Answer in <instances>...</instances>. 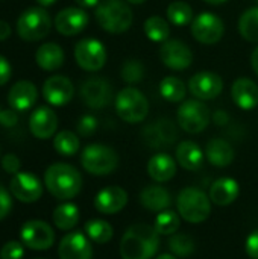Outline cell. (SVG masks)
<instances>
[{
	"instance_id": "cell-17",
	"label": "cell",
	"mask_w": 258,
	"mask_h": 259,
	"mask_svg": "<svg viewBox=\"0 0 258 259\" xmlns=\"http://www.w3.org/2000/svg\"><path fill=\"white\" fill-rule=\"evenodd\" d=\"M88 24V14L82 8H65L55 17V27L61 35L73 36L81 33Z\"/></svg>"
},
{
	"instance_id": "cell-3",
	"label": "cell",
	"mask_w": 258,
	"mask_h": 259,
	"mask_svg": "<svg viewBox=\"0 0 258 259\" xmlns=\"http://www.w3.org/2000/svg\"><path fill=\"white\" fill-rule=\"evenodd\" d=\"M96 20L103 30L123 33L131 27L134 14L126 0H102L96 6Z\"/></svg>"
},
{
	"instance_id": "cell-37",
	"label": "cell",
	"mask_w": 258,
	"mask_h": 259,
	"mask_svg": "<svg viewBox=\"0 0 258 259\" xmlns=\"http://www.w3.org/2000/svg\"><path fill=\"white\" fill-rule=\"evenodd\" d=\"M53 147L62 156H73L79 150V138L70 131H62L56 134L53 140Z\"/></svg>"
},
{
	"instance_id": "cell-34",
	"label": "cell",
	"mask_w": 258,
	"mask_h": 259,
	"mask_svg": "<svg viewBox=\"0 0 258 259\" xmlns=\"http://www.w3.org/2000/svg\"><path fill=\"white\" fill-rule=\"evenodd\" d=\"M239 32L246 41L258 42V6L249 8L242 14L239 20Z\"/></svg>"
},
{
	"instance_id": "cell-42",
	"label": "cell",
	"mask_w": 258,
	"mask_h": 259,
	"mask_svg": "<svg viewBox=\"0 0 258 259\" xmlns=\"http://www.w3.org/2000/svg\"><path fill=\"white\" fill-rule=\"evenodd\" d=\"M2 167L6 173H11V175H17L20 171V167H21V162L20 159L12 155V153H8L2 158Z\"/></svg>"
},
{
	"instance_id": "cell-57",
	"label": "cell",
	"mask_w": 258,
	"mask_h": 259,
	"mask_svg": "<svg viewBox=\"0 0 258 259\" xmlns=\"http://www.w3.org/2000/svg\"><path fill=\"white\" fill-rule=\"evenodd\" d=\"M38 259H41V258H38Z\"/></svg>"
},
{
	"instance_id": "cell-44",
	"label": "cell",
	"mask_w": 258,
	"mask_h": 259,
	"mask_svg": "<svg viewBox=\"0 0 258 259\" xmlns=\"http://www.w3.org/2000/svg\"><path fill=\"white\" fill-rule=\"evenodd\" d=\"M245 249H246V253L249 258L258 259V229L248 237Z\"/></svg>"
},
{
	"instance_id": "cell-30",
	"label": "cell",
	"mask_w": 258,
	"mask_h": 259,
	"mask_svg": "<svg viewBox=\"0 0 258 259\" xmlns=\"http://www.w3.org/2000/svg\"><path fill=\"white\" fill-rule=\"evenodd\" d=\"M79 222V209L73 203H62L53 211V225L61 231L73 229Z\"/></svg>"
},
{
	"instance_id": "cell-54",
	"label": "cell",
	"mask_w": 258,
	"mask_h": 259,
	"mask_svg": "<svg viewBox=\"0 0 258 259\" xmlns=\"http://www.w3.org/2000/svg\"><path fill=\"white\" fill-rule=\"evenodd\" d=\"M128 3H132V5H141V3H144L146 0H126Z\"/></svg>"
},
{
	"instance_id": "cell-51",
	"label": "cell",
	"mask_w": 258,
	"mask_h": 259,
	"mask_svg": "<svg viewBox=\"0 0 258 259\" xmlns=\"http://www.w3.org/2000/svg\"><path fill=\"white\" fill-rule=\"evenodd\" d=\"M55 2H56V0H36V3H38L40 6H43V8H44V6H52Z\"/></svg>"
},
{
	"instance_id": "cell-52",
	"label": "cell",
	"mask_w": 258,
	"mask_h": 259,
	"mask_svg": "<svg viewBox=\"0 0 258 259\" xmlns=\"http://www.w3.org/2000/svg\"><path fill=\"white\" fill-rule=\"evenodd\" d=\"M205 3H208V5H213V6H217V5H222V3H225V2H228V0H204Z\"/></svg>"
},
{
	"instance_id": "cell-47",
	"label": "cell",
	"mask_w": 258,
	"mask_h": 259,
	"mask_svg": "<svg viewBox=\"0 0 258 259\" xmlns=\"http://www.w3.org/2000/svg\"><path fill=\"white\" fill-rule=\"evenodd\" d=\"M9 36H11V26L6 21L0 20V41H5Z\"/></svg>"
},
{
	"instance_id": "cell-21",
	"label": "cell",
	"mask_w": 258,
	"mask_h": 259,
	"mask_svg": "<svg viewBox=\"0 0 258 259\" xmlns=\"http://www.w3.org/2000/svg\"><path fill=\"white\" fill-rule=\"evenodd\" d=\"M128 203V193L120 187H106L94 197V208L102 214H117Z\"/></svg>"
},
{
	"instance_id": "cell-22",
	"label": "cell",
	"mask_w": 258,
	"mask_h": 259,
	"mask_svg": "<svg viewBox=\"0 0 258 259\" xmlns=\"http://www.w3.org/2000/svg\"><path fill=\"white\" fill-rule=\"evenodd\" d=\"M233 102L245 111H251L258 105V85L249 77H239L231 87Z\"/></svg>"
},
{
	"instance_id": "cell-31",
	"label": "cell",
	"mask_w": 258,
	"mask_h": 259,
	"mask_svg": "<svg viewBox=\"0 0 258 259\" xmlns=\"http://www.w3.org/2000/svg\"><path fill=\"white\" fill-rule=\"evenodd\" d=\"M143 30H144L146 36L154 42H164L170 36L169 21H166L164 18H161L158 15L149 17L143 24Z\"/></svg>"
},
{
	"instance_id": "cell-25",
	"label": "cell",
	"mask_w": 258,
	"mask_h": 259,
	"mask_svg": "<svg viewBox=\"0 0 258 259\" xmlns=\"http://www.w3.org/2000/svg\"><path fill=\"white\" fill-rule=\"evenodd\" d=\"M176 173V164L167 153H157L148 162V175L155 182H167Z\"/></svg>"
},
{
	"instance_id": "cell-33",
	"label": "cell",
	"mask_w": 258,
	"mask_h": 259,
	"mask_svg": "<svg viewBox=\"0 0 258 259\" xmlns=\"http://www.w3.org/2000/svg\"><path fill=\"white\" fill-rule=\"evenodd\" d=\"M167 20H169V23H172L178 27L192 24L193 9L187 2H182V0L172 2L167 6Z\"/></svg>"
},
{
	"instance_id": "cell-36",
	"label": "cell",
	"mask_w": 258,
	"mask_h": 259,
	"mask_svg": "<svg viewBox=\"0 0 258 259\" xmlns=\"http://www.w3.org/2000/svg\"><path fill=\"white\" fill-rule=\"evenodd\" d=\"M179 217L181 215H178L176 212H173L170 209L161 211L155 217L154 228L157 229V232L160 235H173L179 229V225H181V219Z\"/></svg>"
},
{
	"instance_id": "cell-40",
	"label": "cell",
	"mask_w": 258,
	"mask_h": 259,
	"mask_svg": "<svg viewBox=\"0 0 258 259\" xmlns=\"http://www.w3.org/2000/svg\"><path fill=\"white\" fill-rule=\"evenodd\" d=\"M24 244L18 241L6 243L0 250V259H21L24 255Z\"/></svg>"
},
{
	"instance_id": "cell-19",
	"label": "cell",
	"mask_w": 258,
	"mask_h": 259,
	"mask_svg": "<svg viewBox=\"0 0 258 259\" xmlns=\"http://www.w3.org/2000/svg\"><path fill=\"white\" fill-rule=\"evenodd\" d=\"M59 259H93L90 240L81 232L67 234L58 247Z\"/></svg>"
},
{
	"instance_id": "cell-38",
	"label": "cell",
	"mask_w": 258,
	"mask_h": 259,
	"mask_svg": "<svg viewBox=\"0 0 258 259\" xmlns=\"http://www.w3.org/2000/svg\"><path fill=\"white\" fill-rule=\"evenodd\" d=\"M169 249L176 256H190L195 252V241L187 234H173L169 240Z\"/></svg>"
},
{
	"instance_id": "cell-9",
	"label": "cell",
	"mask_w": 258,
	"mask_h": 259,
	"mask_svg": "<svg viewBox=\"0 0 258 259\" xmlns=\"http://www.w3.org/2000/svg\"><path fill=\"white\" fill-rule=\"evenodd\" d=\"M75 59L85 71H99L106 62L105 46L94 38H84L75 46Z\"/></svg>"
},
{
	"instance_id": "cell-7",
	"label": "cell",
	"mask_w": 258,
	"mask_h": 259,
	"mask_svg": "<svg viewBox=\"0 0 258 259\" xmlns=\"http://www.w3.org/2000/svg\"><path fill=\"white\" fill-rule=\"evenodd\" d=\"M52 27L50 15L43 8H29L17 20V32L24 41H40L49 35Z\"/></svg>"
},
{
	"instance_id": "cell-46",
	"label": "cell",
	"mask_w": 258,
	"mask_h": 259,
	"mask_svg": "<svg viewBox=\"0 0 258 259\" xmlns=\"http://www.w3.org/2000/svg\"><path fill=\"white\" fill-rule=\"evenodd\" d=\"M11 79V64L6 58L0 55V87L5 85Z\"/></svg>"
},
{
	"instance_id": "cell-26",
	"label": "cell",
	"mask_w": 258,
	"mask_h": 259,
	"mask_svg": "<svg viewBox=\"0 0 258 259\" xmlns=\"http://www.w3.org/2000/svg\"><path fill=\"white\" fill-rule=\"evenodd\" d=\"M140 203L152 212H161L172 205V197L166 188L160 185H149L140 193Z\"/></svg>"
},
{
	"instance_id": "cell-29",
	"label": "cell",
	"mask_w": 258,
	"mask_h": 259,
	"mask_svg": "<svg viewBox=\"0 0 258 259\" xmlns=\"http://www.w3.org/2000/svg\"><path fill=\"white\" fill-rule=\"evenodd\" d=\"M35 61L40 68L46 71H55L64 64V52L55 42H46L38 47L35 53Z\"/></svg>"
},
{
	"instance_id": "cell-45",
	"label": "cell",
	"mask_w": 258,
	"mask_h": 259,
	"mask_svg": "<svg viewBox=\"0 0 258 259\" xmlns=\"http://www.w3.org/2000/svg\"><path fill=\"white\" fill-rule=\"evenodd\" d=\"M17 121H18V117H17L15 111H12V108H11V109L2 111V114H0V124H2V126H5V127H12V126L17 124Z\"/></svg>"
},
{
	"instance_id": "cell-50",
	"label": "cell",
	"mask_w": 258,
	"mask_h": 259,
	"mask_svg": "<svg viewBox=\"0 0 258 259\" xmlns=\"http://www.w3.org/2000/svg\"><path fill=\"white\" fill-rule=\"evenodd\" d=\"M251 65H252L254 73L258 76V46L257 49H254V52L251 55Z\"/></svg>"
},
{
	"instance_id": "cell-24",
	"label": "cell",
	"mask_w": 258,
	"mask_h": 259,
	"mask_svg": "<svg viewBox=\"0 0 258 259\" xmlns=\"http://www.w3.org/2000/svg\"><path fill=\"white\" fill-rule=\"evenodd\" d=\"M239 193L240 187L237 181L231 178H220L210 188V200L219 206H227L239 197Z\"/></svg>"
},
{
	"instance_id": "cell-12",
	"label": "cell",
	"mask_w": 258,
	"mask_h": 259,
	"mask_svg": "<svg viewBox=\"0 0 258 259\" xmlns=\"http://www.w3.org/2000/svg\"><path fill=\"white\" fill-rule=\"evenodd\" d=\"M81 97L91 109H102L113 100V88L103 77H90L81 87Z\"/></svg>"
},
{
	"instance_id": "cell-56",
	"label": "cell",
	"mask_w": 258,
	"mask_h": 259,
	"mask_svg": "<svg viewBox=\"0 0 258 259\" xmlns=\"http://www.w3.org/2000/svg\"><path fill=\"white\" fill-rule=\"evenodd\" d=\"M257 3H258V0H257Z\"/></svg>"
},
{
	"instance_id": "cell-13",
	"label": "cell",
	"mask_w": 258,
	"mask_h": 259,
	"mask_svg": "<svg viewBox=\"0 0 258 259\" xmlns=\"http://www.w3.org/2000/svg\"><path fill=\"white\" fill-rule=\"evenodd\" d=\"M143 140L152 149H164L178 140V129L173 121L161 118L143 129Z\"/></svg>"
},
{
	"instance_id": "cell-48",
	"label": "cell",
	"mask_w": 258,
	"mask_h": 259,
	"mask_svg": "<svg viewBox=\"0 0 258 259\" xmlns=\"http://www.w3.org/2000/svg\"><path fill=\"white\" fill-rule=\"evenodd\" d=\"M228 120H230V117H228V114L224 112V111H217V112L214 114V121H216L217 124H225Z\"/></svg>"
},
{
	"instance_id": "cell-23",
	"label": "cell",
	"mask_w": 258,
	"mask_h": 259,
	"mask_svg": "<svg viewBox=\"0 0 258 259\" xmlns=\"http://www.w3.org/2000/svg\"><path fill=\"white\" fill-rule=\"evenodd\" d=\"M38 91L35 85L29 80H20L14 83L8 93L9 106L15 111H27L36 102Z\"/></svg>"
},
{
	"instance_id": "cell-35",
	"label": "cell",
	"mask_w": 258,
	"mask_h": 259,
	"mask_svg": "<svg viewBox=\"0 0 258 259\" xmlns=\"http://www.w3.org/2000/svg\"><path fill=\"white\" fill-rule=\"evenodd\" d=\"M85 232H87V237H88L91 241L97 243V244H105V243H108V241L113 238V234H114L111 225H109L108 222L99 220V219L90 220V222L85 225Z\"/></svg>"
},
{
	"instance_id": "cell-32",
	"label": "cell",
	"mask_w": 258,
	"mask_h": 259,
	"mask_svg": "<svg viewBox=\"0 0 258 259\" xmlns=\"http://www.w3.org/2000/svg\"><path fill=\"white\" fill-rule=\"evenodd\" d=\"M186 93H187L186 85L179 77L167 76L160 83V94L167 102H172V103L184 102Z\"/></svg>"
},
{
	"instance_id": "cell-4",
	"label": "cell",
	"mask_w": 258,
	"mask_h": 259,
	"mask_svg": "<svg viewBox=\"0 0 258 259\" xmlns=\"http://www.w3.org/2000/svg\"><path fill=\"white\" fill-rule=\"evenodd\" d=\"M176 208L181 215L189 223H202L210 217L211 200L199 188H184L176 199Z\"/></svg>"
},
{
	"instance_id": "cell-28",
	"label": "cell",
	"mask_w": 258,
	"mask_h": 259,
	"mask_svg": "<svg viewBox=\"0 0 258 259\" xmlns=\"http://www.w3.org/2000/svg\"><path fill=\"white\" fill-rule=\"evenodd\" d=\"M204 158L205 155L202 149L193 141H182L176 147V161L182 168L189 171L199 170L204 164Z\"/></svg>"
},
{
	"instance_id": "cell-53",
	"label": "cell",
	"mask_w": 258,
	"mask_h": 259,
	"mask_svg": "<svg viewBox=\"0 0 258 259\" xmlns=\"http://www.w3.org/2000/svg\"><path fill=\"white\" fill-rule=\"evenodd\" d=\"M157 259H176L173 255H169V253H164V255H160Z\"/></svg>"
},
{
	"instance_id": "cell-15",
	"label": "cell",
	"mask_w": 258,
	"mask_h": 259,
	"mask_svg": "<svg viewBox=\"0 0 258 259\" xmlns=\"http://www.w3.org/2000/svg\"><path fill=\"white\" fill-rule=\"evenodd\" d=\"M160 59L172 70H186L193 62V53L190 47L179 39H167L160 49Z\"/></svg>"
},
{
	"instance_id": "cell-49",
	"label": "cell",
	"mask_w": 258,
	"mask_h": 259,
	"mask_svg": "<svg viewBox=\"0 0 258 259\" xmlns=\"http://www.w3.org/2000/svg\"><path fill=\"white\" fill-rule=\"evenodd\" d=\"M81 8H93V6H97L100 2L99 0H75Z\"/></svg>"
},
{
	"instance_id": "cell-39",
	"label": "cell",
	"mask_w": 258,
	"mask_h": 259,
	"mask_svg": "<svg viewBox=\"0 0 258 259\" xmlns=\"http://www.w3.org/2000/svg\"><path fill=\"white\" fill-rule=\"evenodd\" d=\"M120 76L128 83H137L144 77V65L138 59H128L122 65Z\"/></svg>"
},
{
	"instance_id": "cell-1",
	"label": "cell",
	"mask_w": 258,
	"mask_h": 259,
	"mask_svg": "<svg viewBox=\"0 0 258 259\" xmlns=\"http://www.w3.org/2000/svg\"><path fill=\"white\" fill-rule=\"evenodd\" d=\"M160 247V234L146 223H137L126 229L120 240L122 259H152Z\"/></svg>"
},
{
	"instance_id": "cell-20",
	"label": "cell",
	"mask_w": 258,
	"mask_h": 259,
	"mask_svg": "<svg viewBox=\"0 0 258 259\" xmlns=\"http://www.w3.org/2000/svg\"><path fill=\"white\" fill-rule=\"evenodd\" d=\"M58 127V117L53 109L47 106L36 108L29 118V129L35 138L47 140L55 135Z\"/></svg>"
},
{
	"instance_id": "cell-43",
	"label": "cell",
	"mask_w": 258,
	"mask_h": 259,
	"mask_svg": "<svg viewBox=\"0 0 258 259\" xmlns=\"http://www.w3.org/2000/svg\"><path fill=\"white\" fill-rule=\"evenodd\" d=\"M11 208H12L11 194L3 185H0V220H3L11 212Z\"/></svg>"
},
{
	"instance_id": "cell-18",
	"label": "cell",
	"mask_w": 258,
	"mask_h": 259,
	"mask_svg": "<svg viewBox=\"0 0 258 259\" xmlns=\"http://www.w3.org/2000/svg\"><path fill=\"white\" fill-rule=\"evenodd\" d=\"M75 94L73 83L65 76H50L43 85V96L44 99L53 106H62L71 100Z\"/></svg>"
},
{
	"instance_id": "cell-5",
	"label": "cell",
	"mask_w": 258,
	"mask_h": 259,
	"mask_svg": "<svg viewBox=\"0 0 258 259\" xmlns=\"http://www.w3.org/2000/svg\"><path fill=\"white\" fill-rule=\"evenodd\" d=\"M116 111L123 121L135 124L148 117L149 102L140 90L126 87L116 97Z\"/></svg>"
},
{
	"instance_id": "cell-6",
	"label": "cell",
	"mask_w": 258,
	"mask_h": 259,
	"mask_svg": "<svg viewBox=\"0 0 258 259\" xmlns=\"http://www.w3.org/2000/svg\"><path fill=\"white\" fill-rule=\"evenodd\" d=\"M82 167L94 176H106L119 165V156L114 149L105 144H90L81 155Z\"/></svg>"
},
{
	"instance_id": "cell-11",
	"label": "cell",
	"mask_w": 258,
	"mask_h": 259,
	"mask_svg": "<svg viewBox=\"0 0 258 259\" xmlns=\"http://www.w3.org/2000/svg\"><path fill=\"white\" fill-rule=\"evenodd\" d=\"M21 243L32 250H47L55 243L53 229L41 220L26 222L20 231Z\"/></svg>"
},
{
	"instance_id": "cell-16",
	"label": "cell",
	"mask_w": 258,
	"mask_h": 259,
	"mask_svg": "<svg viewBox=\"0 0 258 259\" xmlns=\"http://www.w3.org/2000/svg\"><path fill=\"white\" fill-rule=\"evenodd\" d=\"M189 90L198 100H213L222 93L224 80L214 71H199L190 77Z\"/></svg>"
},
{
	"instance_id": "cell-41",
	"label": "cell",
	"mask_w": 258,
	"mask_h": 259,
	"mask_svg": "<svg viewBox=\"0 0 258 259\" xmlns=\"http://www.w3.org/2000/svg\"><path fill=\"white\" fill-rule=\"evenodd\" d=\"M78 134L82 137H91L96 129H97V120L93 115H84L79 121H78Z\"/></svg>"
},
{
	"instance_id": "cell-8",
	"label": "cell",
	"mask_w": 258,
	"mask_h": 259,
	"mask_svg": "<svg viewBox=\"0 0 258 259\" xmlns=\"http://www.w3.org/2000/svg\"><path fill=\"white\" fill-rule=\"evenodd\" d=\"M178 124L187 134H201L207 129L211 120L208 106L198 99L184 100L176 112Z\"/></svg>"
},
{
	"instance_id": "cell-27",
	"label": "cell",
	"mask_w": 258,
	"mask_h": 259,
	"mask_svg": "<svg viewBox=\"0 0 258 259\" xmlns=\"http://www.w3.org/2000/svg\"><path fill=\"white\" fill-rule=\"evenodd\" d=\"M205 158L214 167H228L234 161V149L228 141L213 138L205 147Z\"/></svg>"
},
{
	"instance_id": "cell-10",
	"label": "cell",
	"mask_w": 258,
	"mask_h": 259,
	"mask_svg": "<svg viewBox=\"0 0 258 259\" xmlns=\"http://www.w3.org/2000/svg\"><path fill=\"white\" fill-rule=\"evenodd\" d=\"M225 32L224 21L213 12H201L192 21V35L201 44H216Z\"/></svg>"
},
{
	"instance_id": "cell-55",
	"label": "cell",
	"mask_w": 258,
	"mask_h": 259,
	"mask_svg": "<svg viewBox=\"0 0 258 259\" xmlns=\"http://www.w3.org/2000/svg\"><path fill=\"white\" fill-rule=\"evenodd\" d=\"M0 114H2V111H0Z\"/></svg>"
},
{
	"instance_id": "cell-2",
	"label": "cell",
	"mask_w": 258,
	"mask_h": 259,
	"mask_svg": "<svg viewBox=\"0 0 258 259\" xmlns=\"http://www.w3.org/2000/svg\"><path fill=\"white\" fill-rule=\"evenodd\" d=\"M44 184L53 197L59 200H70L81 193L82 176L73 165L56 162L46 170Z\"/></svg>"
},
{
	"instance_id": "cell-14",
	"label": "cell",
	"mask_w": 258,
	"mask_h": 259,
	"mask_svg": "<svg viewBox=\"0 0 258 259\" xmlns=\"http://www.w3.org/2000/svg\"><path fill=\"white\" fill-rule=\"evenodd\" d=\"M9 191L17 200H20L23 203H33L43 194V184L35 175L26 173V171H18L11 179Z\"/></svg>"
}]
</instances>
